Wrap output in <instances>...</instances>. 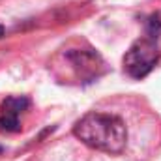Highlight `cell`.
Returning a JSON list of instances; mask_svg holds the SVG:
<instances>
[{
    "instance_id": "6da1fadb",
    "label": "cell",
    "mask_w": 161,
    "mask_h": 161,
    "mask_svg": "<svg viewBox=\"0 0 161 161\" xmlns=\"http://www.w3.org/2000/svg\"><path fill=\"white\" fill-rule=\"evenodd\" d=\"M73 135L86 146L105 154H122L127 144L125 124L116 114L88 113L75 122Z\"/></svg>"
},
{
    "instance_id": "7a4b0ae2",
    "label": "cell",
    "mask_w": 161,
    "mask_h": 161,
    "mask_svg": "<svg viewBox=\"0 0 161 161\" xmlns=\"http://www.w3.org/2000/svg\"><path fill=\"white\" fill-rule=\"evenodd\" d=\"M53 68L56 69L58 79L77 80L82 84L99 79L107 71L101 54L94 49H68L54 58Z\"/></svg>"
},
{
    "instance_id": "3957f363",
    "label": "cell",
    "mask_w": 161,
    "mask_h": 161,
    "mask_svg": "<svg viewBox=\"0 0 161 161\" xmlns=\"http://www.w3.org/2000/svg\"><path fill=\"white\" fill-rule=\"evenodd\" d=\"M159 58L161 49L158 45V40L144 36L135 41L124 54V71L131 79H144L156 68Z\"/></svg>"
},
{
    "instance_id": "277c9868",
    "label": "cell",
    "mask_w": 161,
    "mask_h": 161,
    "mask_svg": "<svg viewBox=\"0 0 161 161\" xmlns=\"http://www.w3.org/2000/svg\"><path fill=\"white\" fill-rule=\"evenodd\" d=\"M30 99L25 96H8L0 103V131L17 133L21 131V116L28 111Z\"/></svg>"
},
{
    "instance_id": "5b68a950",
    "label": "cell",
    "mask_w": 161,
    "mask_h": 161,
    "mask_svg": "<svg viewBox=\"0 0 161 161\" xmlns=\"http://www.w3.org/2000/svg\"><path fill=\"white\" fill-rule=\"evenodd\" d=\"M161 34V17L159 13H154L148 21H146V36L152 40H158Z\"/></svg>"
},
{
    "instance_id": "8992f818",
    "label": "cell",
    "mask_w": 161,
    "mask_h": 161,
    "mask_svg": "<svg viewBox=\"0 0 161 161\" xmlns=\"http://www.w3.org/2000/svg\"><path fill=\"white\" fill-rule=\"evenodd\" d=\"M4 32H6V28H4V26H2V25H0V38H2V36H4Z\"/></svg>"
}]
</instances>
